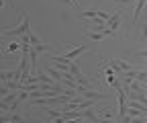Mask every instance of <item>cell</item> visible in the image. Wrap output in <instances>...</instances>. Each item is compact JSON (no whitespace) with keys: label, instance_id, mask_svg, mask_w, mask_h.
Returning a JSON list of instances; mask_svg holds the SVG:
<instances>
[{"label":"cell","instance_id":"cell-1","mask_svg":"<svg viewBox=\"0 0 147 123\" xmlns=\"http://www.w3.org/2000/svg\"><path fill=\"white\" fill-rule=\"evenodd\" d=\"M31 31V21H29V14L27 12H23V23L18 25V27H14V29H6V31H2V45H8V41L10 39H21V37H25V35Z\"/></svg>","mask_w":147,"mask_h":123},{"label":"cell","instance_id":"cell-2","mask_svg":"<svg viewBox=\"0 0 147 123\" xmlns=\"http://www.w3.org/2000/svg\"><path fill=\"white\" fill-rule=\"evenodd\" d=\"M102 66H110L115 70V74L117 76H121L123 72H129V70H133V64L131 62H127V60H117V58H113V60H108V58H100V68Z\"/></svg>","mask_w":147,"mask_h":123},{"label":"cell","instance_id":"cell-3","mask_svg":"<svg viewBox=\"0 0 147 123\" xmlns=\"http://www.w3.org/2000/svg\"><path fill=\"white\" fill-rule=\"evenodd\" d=\"M121 21H123V12H113L110 14V19L106 21V29L113 33V35H117L119 33V29H121Z\"/></svg>","mask_w":147,"mask_h":123},{"label":"cell","instance_id":"cell-4","mask_svg":"<svg viewBox=\"0 0 147 123\" xmlns=\"http://www.w3.org/2000/svg\"><path fill=\"white\" fill-rule=\"evenodd\" d=\"M80 16H82V19H90V21H96V19L108 21L110 19V14L104 12V10H80Z\"/></svg>","mask_w":147,"mask_h":123},{"label":"cell","instance_id":"cell-5","mask_svg":"<svg viewBox=\"0 0 147 123\" xmlns=\"http://www.w3.org/2000/svg\"><path fill=\"white\" fill-rule=\"evenodd\" d=\"M21 76H23V72L18 68H14V70H2V72H0V80H2V82H10V80H18V82H21Z\"/></svg>","mask_w":147,"mask_h":123},{"label":"cell","instance_id":"cell-6","mask_svg":"<svg viewBox=\"0 0 147 123\" xmlns=\"http://www.w3.org/2000/svg\"><path fill=\"white\" fill-rule=\"evenodd\" d=\"M25 117L18 113H2L0 115V123H23Z\"/></svg>","mask_w":147,"mask_h":123},{"label":"cell","instance_id":"cell-7","mask_svg":"<svg viewBox=\"0 0 147 123\" xmlns=\"http://www.w3.org/2000/svg\"><path fill=\"white\" fill-rule=\"evenodd\" d=\"M88 37H90L92 41H100V39H104V37H115V35L110 33L108 29H102V31H88Z\"/></svg>","mask_w":147,"mask_h":123},{"label":"cell","instance_id":"cell-8","mask_svg":"<svg viewBox=\"0 0 147 123\" xmlns=\"http://www.w3.org/2000/svg\"><path fill=\"white\" fill-rule=\"evenodd\" d=\"M18 47H21V41H12V43H8L6 47H2V56L10 54V51H16Z\"/></svg>","mask_w":147,"mask_h":123},{"label":"cell","instance_id":"cell-9","mask_svg":"<svg viewBox=\"0 0 147 123\" xmlns=\"http://www.w3.org/2000/svg\"><path fill=\"white\" fill-rule=\"evenodd\" d=\"M29 41H31V47H35V45H41V43H43V41H41V39L35 35V31H33V29L29 31Z\"/></svg>","mask_w":147,"mask_h":123},{"label":"cell","instance_id":"cell-10","mask_svg":"<svg viewBox=\"0 0 147 123\" xmlns=\"http://www.w3.org/2000/svg\"><path fill=\"white\" fill-rule=\"evenodd\" d=\"M47 113H49V119H57V117H61V109H51V107H49Z\"/></svg>","mask_w":147,"mask_h":123},{"label":"cell","instance_id":"cell-11","mask_svg":"<svg viewBox=\"0 0 147 123\" xmlns=\"http://www.w3.org/2000/svg\"><path fill=\"white\" fill-rule=\"evenodd\" d=\"M59 2H63V4H65V6H71V4H74V2H76V0H59Z\"/></svg>","mask_w":147,"mask_h":123},{"label":"cell","instance_id":"cell-12","mask_svg":"<svg viewBox=\"0 0 147 123\" xmlns=\"http://www.w3.org/2000/svg\"><path fill=\"white\" fill-rule=\"evenodd\" d=\"M51 123H65L63 117H57V119H51Z\"/></svg>","mask_w":147,"mask_h":123},{"label":"cell","instance_id":"cell-13","mask_svg":"<svg viewBox=\"0 0 147 123\" xmlns=\"http://www.w3.org/2000/svg\"><path fill=\"white\" fill-rule=\"evenodd\" d=\"M137 56H139V58H147V49H141Z\"/></svg>","mask_w":147,"mask_h":123},{"label":"cell","instance_id":"cell-14","mask_svg":"<svg viewBox=\"0 0 147 123\" xmlns=\"http://www.w3.org/2000/svg\"><path fill=\"white\" fill-rule=\"evenodd\" d=\"M143 39H147V23L143 25Z\"/></svg>","mask_w":147,"mask_h":123},{"label":"cell","instance_id":"cell-15","mask_svg":"<svg viewBox=\"0 0 147 123\" xmlns=\"http://www.w3.org/2000/svg\"><path fill=\"white\" fill-rule=\"evenodd\" d=\"M119 2H121V4H127V2H131V0H119Z\"/></svg>","mask_w":147,"mask_h":123},{"label":"cell","instance_id":"cell-16","mask_svg":"<svg viewBox=\"0 0 147 123\" xmlns=\"http://www.w3.org/2000/svg\"><path fill=\"white\" fill-rule=\"evenodd\" d=\"M145 70H147V68H145Z\"/></svg>","mask_w":147,"mask_h":123}]
</instances>
